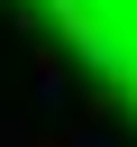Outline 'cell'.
Segmentation results:
<instances>
[{"mask_svg": "<svg viewBox=\"0 0 137 147\" xmlns=\"http://www.w3.org/2000/svg\"><path fill=\"white\" fill-rule=\"evenodd\" d=\"M27 9L64 37V55L100 92H119L137 110V0H27Z\"/></svg>", "mask_w": 137, "mask_h": 147, "instance_id": "6da1fadb", "label": "cell"}]
</instances>
